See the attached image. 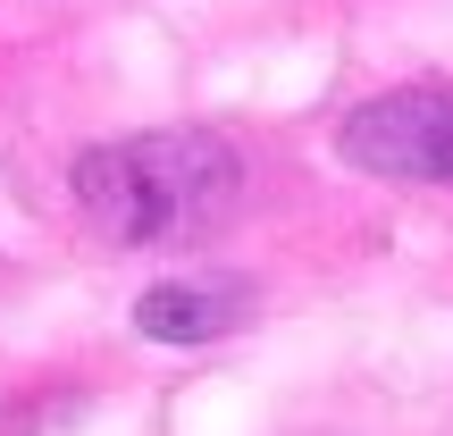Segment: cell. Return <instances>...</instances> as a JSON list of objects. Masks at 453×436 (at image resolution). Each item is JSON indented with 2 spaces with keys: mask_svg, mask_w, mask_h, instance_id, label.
Listing matches in <instances>:
<instances>
[{
  "mask_svg": "<svg viewBox=\"0 0 453 436\" xmlns=\"http://www.w3.org/2000/svg\"><path fill=\"white\" fill-rule=\"evenodd\" d=\"M67 185L110 243H194L243 202V151L219 126H151L76 151Z\"/></svg>",
  "mask_w": 453,
  "mask_h": 436,
  "instance_id": "obj_1",
  "label": "cell"
},
{
  "mask_svg": "<svg viewBox=\"0 0 453 436\" xmlns=\"http://www.w3.org/2000/svg\"><path fill=\"white\" fill-rule=\"evenodd\" d=\"M344 168L395 185H453V84H395L370 93L336 126Z\"/></svg>",
  "mask_w": 453,
  "mask_h": 436,
  "instance_id": "obj_2",
  "label": "cell"
},
{
  "mask_svg": "<svg viewBox=\"0 0 453 436\" xmlns=\"http://www.w3.org/2000/svg\"><path fill=\"white\" fill-rule=\"evenodd\" d=\"M243 319H252V286L243 277H160L134 302V327L151 344H211V336H235Z\"/></svg>",
  "mask_w": 453,
  "mask_h": 436,
  "instance_id": "obj_3",
  "label": "cell"
}]
</instances>
